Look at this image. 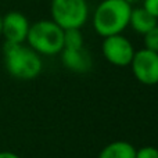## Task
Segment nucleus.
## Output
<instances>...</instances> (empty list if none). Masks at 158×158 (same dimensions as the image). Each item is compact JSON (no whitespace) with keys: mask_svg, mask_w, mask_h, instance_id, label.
I'll return each instance as SVG.
<instances>
[{"mask_svg":"<svg viewBox=\"0 0 158 158\" xmlns=\"http://www.w3.org/2000/svg\"><path fill=\"white\" fill-rule=\"evenodd\" d=\"M63 36L64 29L58 27L53 19H42L29 27L27 42L28 46L38 54L56 56L60 54L64 49Z\"/></svg>","mask_w":158,"mask_h":158,"instance_id":"3","label":"nucleus"},{"mask_svg":"<svg viewBox=\"0 0 158 158\" xmlns=\"http://www.w3.org/2000/svg\"><path fill=\"white\" fill-rule=\"evenodd\" d=\"M0 36H2V15H0Z\"/></svg>","mask_w":158,"mask_h":158,"instance_id":"16","label":"nucleus"},{"mask_svg":"<svg viewBox=\"0 0 158 158\" xmlns=\"http://www.w3.org/2000/svg\"><path fill=\"white\" fill-rule=\"evenodd\" d=\"M143 36H144V49L158 53V25Z\"/></svg>","mask_w":158,"mask_h":158,"instance_id":"12","label":"nucleus"},{"mask_svg":"<svg viewBox=\"0 0 158 158\" xmlns=\"http://www.w3.org/2000/svg\"><path fill=\"white\" fill-rule=\"evenodd\" d=\"M157 21L158 19L156 17L150 15L143 7L132 8L131 17H129V25L135 32L140 33V35H144L150 29H153L154 27H157Z\"/></svg>","mask_w":158,"mask_h":158,"instance_id":"9","label":"nucleus"},{"mask_svg":"<svg viewBox=\"0 0 158 158\" xmlns=\"http://www.w3.org/2000/svg\"><path fill=\"white\" fill-rule=\"evenodd\" d=\"M29 27L28 18L18 11H10L2 17V36L8 43H25Z\"/></svg>","mask_w":158,"mask_h":158,"instance_id":"7","label":"nucleus"},{"mask_svg":"<svg viewBox=\"0 0 158 158\" xmlns=\"http://www.w3.org/2000/svg\"><path fill=\"white\" fill-rule=\"evenodd\" d=\"M52 18L63 29H81L89 17L86 0H52Z\"/></svg>","mask_w":158,"mask_h":158,"instance_id":"4","label":"nucleus"},{"mask_svg":"<svg viewBox=\"0 0 158 158\" xmlns=\"http://www.w3.org/2000/svg\"><path fill=\"white\" fill-rule=\"evenodd\" d=\"M0 158H21V157L17 156L15 153H11V151H0Z\"/></svg>","mask_w":158,"mask_h":158,"instance_id":"15","label":"nucleus"},{"mask_svg":"<svg viewBox=\"0 0 158 158\" xmlns=\"http://www.w3.org/2000/svg\"><path fill=\"white\" fill-rule=\"evenodd\" d=\"M125 2H128V3H132V2H136V0H125Z\"/></svg>","mask_w":158,"mask_h":158,"instance_id":"17","label":"nucleus"},{"mask_svg":"<svg viewBox=\"0 0 158 158\" xmlns=\"http://www.w3.org/2000/svg\"><path fill=\"white\" fill-rule=\"evenodd\" d=\"M101 52L110 64L117 67L131 65V61L135 54L132 43L122 33L104 38L103 44H101Z\"/></svg>","mask_w":158,"mask_h":158,"instance_id":"6","label":"nucleus"},{"mask_svg":"<svg viewBox=\"0 0 158 158\" xmlns=\"http://www.w3.org/2000/svg\"><path fill=\"white\" fill-rule=\"evenodd\" d=\"M143 8H144L150 15L156 17L158 19V0H144V2H143Z\"/></svg>","mask_w":158,"mask_h":158,"instance_id":"14","label":"nucleus"},{"mask_svg":"<svg viewBox=\"0 0 158 158\" xmlns=\"http://www.w3.org/2000/svg\"><path fill=\"white\" fill-rule=\"evenodd\" d=\"M132 6L125 0H104L97 6L93 17V27L103 38L119 35L129 25Z\"/></svg>","mask_w":158,"mask_h":158,"instance_id":"2","label":"nucleus"},{"mask_svg":"<svg viewBox=\"0 0 158 158\" xmlns=\"http://www.w3.org/2000/svg\"><path fill=\"white\" fill-rule=\"evenodd\" d=\"M135 78L143 85H158V53L147 49L135 52L131 61Z\"/></svg>","mask_w":158,"mask_h":158,"instance_id":"5","label":"nucleus"},{"mask_svg":"<svg viewBox=\"0 0 158 158\" xmlns=\"http://www.w3.org/2000/svg\"><path fill=\"white\" fill-rule=\"evenodd\" d=\"M135 158H158V148L153 146H144V147L136 148V157Z\"/></svg>","mask_w":158,"mask_h":158,"instance_id":"13","label":"nucleus"},{"mask_svg":"<svg viewBox=\"0 0 158 158\" xmlns=\"http://www.w3.org/2000/svg\"><path fill=\"white\" fill-rule=\"evenodd\" d=\"M64 49L67 50H78L83 47V35H82L79 28H71V29H64L63 36Z\"/></svg>","mask_w":158,"mask_h":158,"instance_id":"11","label":"nucleus"},{"mask_svg":"<svg viewBox=\"0 0 158 158\" xmlns=\"http://www.w3.org/2000/svg\"><path fill=\"white\" fill-rule=\"evenodd\" d=\"M61 60L65 68L77 74H85L92 68V57L85 47L78 50H67L63 49Z\"/></svg>","mask_w":158,"mask_h":158,"instance_id":"8","label":"nucleus"},{"mask_svg":"<svg viewBox=\"0 0 158 158\" xmlns=\"http://www.w3.org/2000/svg\"><path fill=\"white\" fill-rule=\"evenodd\" d=\"M136 147L123 140L112 142L107 144L98 154V158H135Z\"/></svg>","mask_w":158,"mask_h":158,"instance_id":"10","label":"nucleus"},{"mask_svg":"<svg viewBox=\"0 0 158 158\" xmlns=\"http://www.w3.org/2000/svg\"><path fill=\"white\" fill-rule=\"evenodd\" d=\"M3 53L6 69L11 77L21 81H29L35 79L42 72L43 64L40 54H38L29 46H25L24 43L6 42Z\"/></svg>","mask_w":158,"mask_h":158,"instance_id":"1","label":"nucleus"}]
</instances>
